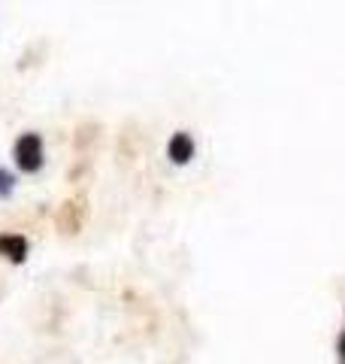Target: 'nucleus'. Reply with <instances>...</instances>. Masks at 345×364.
<instances>
[{"label": "nucleus", "instance_id": "20e7f679", "mask_svg": "<svg viewBox=\"0 0 345 364\" xmlns=\"http://www.w3.org/2000/svg\"><path fill=\"white\" fill-rule=\"evenodd\" d=\"M13 188H16V176L9 173L6 167H0V198H9L13 195Z\"/></svg>", "mask_w": 345, "mask_h": 364}, {"label": "nucleus", "instance_id": "f03ea898", "mask_svg": "<svg viewBox=\"0 0 345 364\" xmlns=\"http://www.w3.org/2000/svg\"><path fill=\"white\" fill-rule=\"evenodd\" d=\"M167 155H170V161L172 164H188L191 158H194V140H191V134H172V140L167 146Z\"/></svg>", "mask_w": 345, "mask_h": 364}, {"label": "nucleus", "instance_id": "7ed1b4c3", "mask_svg": "<svg viewBox=\"0 0 345 364\" xmlns=\"http://www.w3.org/2000/svg\"><path fill=\"white\" fill-rule=\"evenodd\" d=\"M0 252H4L6 258H13V261H25L28 240L18 237V234H6V237H0Z\"/></svg>", "mask_w": 345, "mask_h": 364}, {"label": "nucleus", "instance_id": "39448f33", "mask_svg": "<svg viewBox=\"0 0 345 364\" xmlns=\"http://www.w3.org/2000/svg\"><path fill=\"white\" fill-rule=\"evenodd\" d=\"M342 352H345V340H342Z\"/></svg>", "mask_w": 345, "mask_h": 364}, {"label": "nucleus", "instance_id": "f257e3e1", "mask_svg": "<svg viewBox=\"0 0 345 364\" xmlns=\"http://www.w3.org/2000/svg\"><path fill=\"white\" fill-rule=\"evenodd\" d=\"M16 164L25 170V173H37L43 167V140L40 134H21L16 140Z\"/></svg>", "mask_w": 345, "mask_h": 364}]
</instances>
